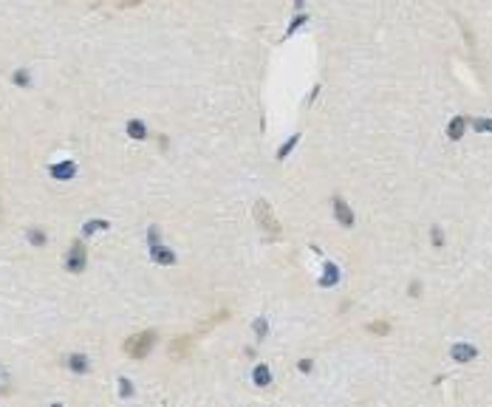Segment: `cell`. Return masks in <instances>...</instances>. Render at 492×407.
Listing matches in <instances>:
<instances>
[{
	"instance_id": "1",
	"label": "cell",
	"mask_w": 492,
	"mask_h": 407,
	"mask_svg": "<svg viewBox=\"0 0 492 407\" xmlns=\"http://www.w3.org/2000/svg\"><path fill=\"white\" fill-rule=\"evenodd\" d=\"M156 345V331H142V334H133V337L125 342V353L133 356V359H145Z\"/></svg>"
},
{
	"instance_id": "2",
	"label": "cell",
	"mask_w": 492,
	"mask_h": 407,
	"mask_svg": "<svg viewBox=\"0 0 492 407\" xmlns=\"http://www.w3.org/2000/svg\"><path fill=\"white\" fill-rule=\"evenodd\" d=\"M255 221L260 224V229L263 232H269V235H280V221L275 218V212H272V206H269V201H260L255 204Z\"/></svg>"
},
{
	"instance_id": "3",
	"label": "cell",
	"mask_w": 492,
	"mask_h": 407,
	"mask_svg": "<svg viewBox=\"0 0 492 407\" xmlns=\"http://www.w3.org/2000/svg\"><path fill=\"white\" fill-rule=\"evenodd\" d=\"M85 263H88V252H85V246H82L80 240H74L68 249V255H65V269L71 271V274H80L82 269H85Z\"/></svg>"
},
{
	"instance_id": "4",
	"label": "cell",
	"mask_w": 492,
	"mask_h": 407,
	"mask_svg": "<svg viewBox=\"0 0 492 407\" xmlns=\"http://www.w3.org/2000/svg\"><path fill=\"white\" fill-rule=\"evenodd\" d=\"M48 173H51L57 181H68V178L77 175V164H74V161H59V164H51Z\"/></svg>"
},
{
	"instance_id": "5",
	"label": "cell",
	"mask_w": 492,
	"mask_h": 407,
	"mask_svg": "<svg viewBox=\"0 0 492 407\" xmlns=\"http://www.w3.org/2000/svg\"><path fill=\"white\" fill-rule=\"evenodd\" d=\"M334 215L340 218V224H343V226H351V224H354V212L348 209V204H345L343 198H337V201H334Z\"/></svg>"
},
{
	"instance_id": "6",
	"label": "cell",
	"mask_w": 492,
	"mask_h": 407,
	"mask_svg": "<svg viewBox=\"0 0 492 407\" xmlns=\"http://www.w3.org/2000/svg\"><path fill=\"white\" fill-rule=\"evenodd\" d=\"M150 258H153V263H161V266H173V263H175V255H173L167 246H153Z\"/></svg>"
},
{
	"instance_id": "7",
	"label": "cell",
	"mask_w": 492,
	"mask_h": 407,
	"mask_svg": "<svg viewBox=\"0 0 492 407\" xmlns=\"http://www.w3.org/2000/svg\"><path fill=\"white\" fill-rule=\"evenodd\" d=\"M65 365H68L74 373H88V368H91V362H88L85 353H71L68 359H65Z\"/></svg>"
},
{
	"instance_id": "8",
	"label": "cell",
	"mask_w": 492,
	"mask_h": 407,
	"mask_svg": "<svg viewBox=\"0 0 492 407\" xmlns=\"http://www.w3.org/2000/svg\"><path fill=\"white\" fill-rule=\"evenodd\" d=\"M472 356H475V348H472V345L458 342L456 348H453V359L456 362H472Z\"/></svg>"
},
{
	"instance_id": "9",
	"label": "cell",
	"mask_w": 492,
	"mask_h": 407,
	"mask_svg": "<svg viewBox=\"0 0 492 407\" xmlns=\"http://www.w3.org/2000/svg\"><path fill=\"white\" fill-rule=\"evenodd\" d=\"M187 350H190V337H181V339H175V342H173L170 356H173V359H184V356H187Z\"/></svg>"
},
{
	"instance_id": "10",
	"label": "cell",
	"mask_w": 492,
	"mask_h": 407,
	"mask_svg": "<svg viewBox=\"0 0 492 407\" xmlns=\"http://www.w3.org/2000/svg\"><path fill=\"white\" fill-rule=\"evenodd\" d=\"M252 379H255V384H258V387H266V384H272V371H269L266 365H258V368H255V373H252Z\"/></svg>"
},
{
	"instance_id": "11",
	"label": "cell",
	"mask_w": 492,
	"mask_h": 407,
	"mask_svg": "<svg viewBox=\"0 0 492 407\" xmlns=\"http://www.w3.org/2000/svg\"><path fill=\"white\" fill-rule=\"evenodd\" d=\"M127 133L133 136V139H139V142H142V139H147V130H145V124L139 122V119L127 122Z\"/></svg>"
},
{
	"instance_id": "12",
	"label": "cell",
	"mask_w": 492,
	"mask_h": 407,
	"mask_svg": "<svg viewBox=\"0 0 492 407\" xmlns=\"http://www.w3.org/2000/svg\"><path fill=\"white\" fill-rule=\"evenodd\" d=\"M464 124H467V119H453V124L447 127L450 139H461V133H464Z\"/></svg>"
},
{
	"instance_id": "13",
	"label": "cell",
	"mask_w": 492,
	"mask_h": 407,
	"mask_svg": "<svg viewBox=\"0 0 492 407\" xmlns=\"http://www.w3.org/2000/svg\"><path fill=\"white\" fill-rule=\"evenodd\" d=\"M108 221H88L85 224V235H91V232H99V229H108Z\"/></svg>"
},
{
	"instance_id": "14",
	"label": "cell",
	"mask_w": 492,
	"mask_h": 407,
	"mask_svg": "<svg viewBox=\"0 0 492 407\" xmlns=\"http://www.w3.org/2000/svg\"><path fill=\"white\" fill-rule=\"evenodd\" d=\"M337 277H340V274H337V269H334V266H331V263H328V266H325V277H322V286H331V283H337Z\"/></svg>"
},
{
	"instance_id": "15",
	"label": "cell",
	"mask_w": 492,
	"mask_h": 407,
	"mask_svg": "<svg viewBox=\"0 0 492 407\" xmlns=\"http://www.w3.org/2000/svg\"><path fill=\"white\" fill-rule=\"evenodd\" d=\"M29 240H31L34 246H43V243H46V235H43L40 229H31V232H29Z\"/></svg>"
},
{
	"instance_id": "16",
	"label": "cell",
	"mask_w": 492,
	"mask_h": 407,
	"mask_svg": "<svg viewBox=\"0 0 492 407\" xmlns=\"http://www.w3.org/2000/svg\"><path fill=\"white\" fill-rule=\"evenodd\" d=\"M119 393H122V399H127V396L133 393V387H130V379H119Z\"/></svg>"
},
{
	"instance_id": "17",
	"label": "cell",
	"mask_w": 492,
	"mask_h": 407,
	"mask_svg": "<svg viewBox=\"0 0 492 407\" xmlns=\"http://www.w3.org/2000/svg\"><path fill=\"white\" fill-rule=\"evenodd\" d=\"M294 145H297V136H291V139H289L286 145L280 147V153H277V158H286V153H289V150H291Z\"/></svg>"
},
{
	"instance_id": "18",
	"label": "cell",
	"mask_w": 492,
	"mask_h": 407,
	"mask_svg": "<svg viewBox=\"0 0 492 407\" xmlns=\"http://www.w3.org/2000/svg\"><path fill=\"white\" fill-rule=\"evenodd\" d=\"M371 331H374V334H388L390 325H388V322H374V325H371Z\"/></svg>"
},
{
	"instance_id": "19",
	"label": "cell",
	"mask_w": 492,
	"mask_h": 407,
	"mask_svg": "<svg viewBox=\"0 0 492 407\" xmlns=\"http://www.w3.org/2000/svg\"><path fill=\"white\" fill-rule=\"evenodd\" d=\"M472 127H475V130H492V122H484V119H481V122H472Z\"/></svg>"
},
{
	"instance_id": "20",
	"label": "cell",
	"mask_w": 492,
	"mask_h": 407,
	"mask_svg": "<svg viewBox=\"0 0 492 407\" xmlns=\"http://www.w3.org/2000/svg\"><path fill=\"white\" fill-rule=\"evenodd\" d=\"M255 331H258V337H263L266 334V320H258V322H255Z\"/></svg>"
},
{
	"instance_id": "21",
	"label": "cell",
	"mask_w": 492,
	"mask_h": 407,
	"mask_svg": "<svg viewBox=\"0 0 492 407\" xmlns=\"http://www.w3.org/2000/svg\"><path fill=\"white\" fill-rule=\"evenodd\" d=\"M303 23H306V17H294V20H291V26H289V34L294 31V29H300Z\"/></svg>"
},
{
	"instance_id": "22",
	"label": "cell",
	"mask_w": 492,
	"mask_h": 407,
	"mask_svg": "<svg viewBox=\"0 0 492 407\" xmlns=\"http://www.w3.org/2000/svg\"><path fill=\"white\" fill-rule=\"evenodd\" d=\"M9 384V373H6V368L0 365V387H6Z\"/></svg>"
},
{
	"instance_id": "23",
	"label": "cell",
	"mask_w": 492,
	"mask_h": 407,
	"mask_svg": "<svg viewBox=\"0 0 492 407\" xmlns=\"http://www.w3.org/2000/svg\"><path fill=\"white\" fill-rule=\"evenodd\" d=\"M150 243H153V246H156V240H159V229H156V226H153V229H150Z\"/></svg>"
},
{
	"instance_id": "24",
	"label": "cell",
	"mask_w": 492,
	"mask_h": 407,
	"mask_svg": "<svg viewBox=\"0 0 492 407\" xmlns=\"http://www.w3.org/2000/svg\"><path fill=\"white\" fill-rule=\"evenodd\" d=\"M300 371L309 373V371H311V359H303V362H300Z\"/></svg>"
},
{
	"instance_id": "25",
	"label": "cell",
	"mask_w": 492,
	"mask_h": 407,
	"mask_svg": "<svg viewBox=\"0 0 492 407\" xmlns=\"http://www.w3.org/2000/svg\"><path fill=\"white\" fill-rule=\"evenodd\" d=\"M433 240H435V243H438V246H441V229H438V226H435V229H433Z\"/></svg>"
},
{
	"instance_id": "26",
	"label": "cell",
	"mask_w": 492,
	"mask_h": 407,
	"mask_svg": "<svg viewBox=\"0 0 492 407\" xmlns=\"http://www.w3.org/2000/svg\"><path fill=\"white\" fill-rule=\"evenodd\" d=\"M142 0H122V6H139Z\"/></svg>"
}]
</instances>
